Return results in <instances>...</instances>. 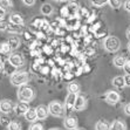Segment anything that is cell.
<instances>
[{
    "label": "cell",
    "instance_id": "obj_43",
    "mask_svg": "<svg viewBox=\"0 0 130 130\" xmlns=\"http://www.w3.org/2000/svg\"><path fill=\"white\" fill-rule=\"evenodd\" d=\"M77 130H82V129H77Z\"/></svg>",
    "mask_w": 130,
    "mask_h": 130
},
{
    "label": "cell",
    "instance_id": "obj_10",
    "mask_svg": "<svg viewBox=\"0 0 130 130\" xmlns=\"http://www.w3.org/2000/svg\"><path fill=\"white\" fill-rule=\"evenodd\" d=\"M13 110V104L9 100H3L0 101V111L4 114H8Z\"/></svg>",
    "mask_w": 130,
    "mask_h": 130
},
{
    "label": "cell",
    "instance_id": "obj_30",
    "mask_svg": "<svg viewBox=\"0 0 130 130\" xmlns=\"http://www.w3.org/2000/svg\"><path fill=\"white\" fill-rule=\"evenodd\" d=\"M28 130H43V127H42V124H41V123H36V122H33Z\"/></svg>",
    "mask_w": 130,
    "mask_h": 130
},
{
    "label": "cell",
    "instance_id": "obj_17",
    "mask_svg": "<svg viewBox=\"0 0 130 130\" xmlns=\"http://www.w3.org/2000/svg\"><path fill=\"white\" fill-rule=\"evenodd\" d=\"M67 9H68V13H69V18H73L76 13L79 12V5L76 3H70L67 6Z\"/></svg>",
    "mask_w": 130,
    "mask_h": 130
},
{
    "label": "cell",
    "instance_id": "obj_27",
    "mask_svg": "<svg viewBox=\"0 0 130 130\" xmlns=\"http://www.w3.org/2000/svg\"><path fill=\"white\" fill-rule=\"evenodd\" d=\"M108 4L111 8H120L122 6V0H108Z\"/></svg>",
    "mask_w": 130,
    "mask_h": 130
},
{
    "label": "cell",
    "instance_id": "obj_15",
    "mask_svg": "<svg viewBox=\"0 0 130 130\" xmlns=\"http://www.w3.org/2000/svg\"><path fill=\"white\" fill-rule=\"evenodd\" d=\"M127 125L123 121L121 120H116L112 122V124H110V130H125Z\"/></svg>",
    "mask_w": 130,
    "mask_h": 130
},
{
    "label": "cell",
    "instance_id": "obj_40",
    "mask_svg": "<svg viewBox=\"0 0 130 130\" xmlns=\"http://www.w3.org/2000/svg\"><path fill=\"white\" fill-rule=\"evenodd\" d=\"M127 35H128V39L130 40V28L128 29V32H127Z\"/></svg>",
    "mask_w": 130,
    "mask_h": 130
},
{
    "label": "cell",
    "instance_id": "obj_8",
    "mask_svg": "<svg viewBox=\"0 0 130 130\" xmlns=\"http://www.w3.org/2000/svg\"><path fill=\"white\" fill-rule=\"evenodd\" d=\"M86 106H87V99L83 95H77L75 103H74V110L81 111V110H83L86 108Z\"/></svg>",
    "mask_w": 130,
    "mask_h": 130
},
{
    "label": "cell",
    "instance_id": "obj_25",
    "mask_svg": "<svg viewBox=\"0 0 130 130\" xmlns=\"http://www.w3.org/2000/svg\"><path fill=\"white\" fill-rule=\"evenodd\" d=\"M12 51L9 45L7 42H4V43H0V53L1 54H8L9 52Z\"/></svg>",
    "mask_w": 130,
    "mask_h": 130
},
{
    "label": "cell",
    "instance_id": "obj_29",
    "mask_svg": "<svg viewBox=\"0 0 130 130\" xmlns=\"http://www.w3.org/2000/svg\"><path fill=\"white\" fill-rule=\"evenodd\" d=\"M8 21L5 20V19H0V32H4V30H7L8 28Z\"/></svg>",
    "mask_w": 130,
    "mask_h": 130
},
{
    "label": "cell",
    "instance_id": "obj_19",
    "mask_svg": "<svg viewBox=\"0 0 130 130\" xmlns=\"http://www.w3.org/2000/svg\"><path fill=\"white\" fill-rule=\"evenodd\" d=\"M125 62H127L125 56H121V55H118V56H115V58H114V64H115L117 68H123V66H124Z\"/></svg>",
    "mask_w": 130,
    "mask_h": 130
},
{
    "label": "cell",
    "instance_id": "obj_4",
    "mask_svg": "<svg viewBox=\"0 0 130 130\" xmlns=\"http://www.w3.org/2000/svg\"><path fill=\"white\" fill-rule=\"evenodd\" d=\"M48 112L55 117H61L64 115V107L59 101H52L48 106Z\"/></svg>",
    "mask_w": 130,
    "mask_h": 130
},
{
    "label": "cell",
    "instance_id": "obj_35",
    "mask_svg": "<svg viewBox=\"0 0 130 130\" xmlns=\"http://www.w3.org/2000/svg\"><path fill=\"white\" fill-rule=\"evenodd\" d=\"M123 6H124V8H125V11L130 13V0H125V3H124Z\"/></svg>",
    "mask_w": 130,
    "mask_h": 130
},
{
    "label": "cell",
    "instance_id": "obj_22",
    "mask_svg": "<svg viewBox=\"0 0 130 130\" xmlns=\"http://www.w3.org/2000/svg\"><path fill=\"white\" fill-rule=\"evenodd\" d=\"M53 6H52L51 4H43L42 6H41V13L43 15H51L53 13Z\"/></svg>",
    "mask_w": 130,
    "mask_h": 130
},
{
    "label": "cell",
    "instance_id": "obj_23",
    "mask_svg": "<svg viewBox=\"0 0 130 130\" xmlns=\"http://www.w3.org/2000/svg\"><path fill=\"white\" fill-rule=\"evenodd\" d=\"M68 91L72 94H77L80 91V85L77 82H70L68 85Z\"/></svg>",
    "mask_w": 130,
    "mask_h": 130
},
{
    "label": "cell",
    "instance_id": "obj_14",
    "mask_svg": "<svg viewBox=\"0 0 130 130\" xmlns=\"http://www.w3.org/2000/svg\"><path fill=\"white\" fill-rule=\"evenodd\" d=\"M24 116L28 122H32V123L38 120V117H36V111H35V109H33V108H28V110L25 112Z\"/></svg>",
    "mask_w": 130,
    "mask_h": 130
},
{
    "label": "cell",
    "instance_id": "obj_37",
    "mask_svg": "<svg viewBox=\"0 0 130 130\" xmlns=\"http://www.w3.org/2000/svg\"><path fill=\"white\" fill-rule=\"evenodd\" d=\"M5 9H3V8H0V19H3L4 17H5Z\"/></svg>",
    "mask_w": 130,
    "mask_h": 130
},
{
    "label": "cell",
    "instance_id": "obj_38",
    "mask_svg": "<svg viewBox=\"0 0 130 130\" xmlns=\"http://www.w3.org/2000/svg\"><path fill=\"white\" fill-rule=\"evenodd\" d=\"M67 74H68V75H64V79H67V80H70L73 77V75L72 74H70V73H67Z\"/></svg>",
    "mask_w": 130,
    "mask_h": 130
},
{
    "label": "cell",
    "instance_id": "obj_26",
    "mask_svg": "<svg viewBox=\"0 0 130 130\" xmlns=\"http://www.w3.org/2000/svg\"><path fill=\"white\" fill-rule=\"evenodd\" d=\"M11 7H12V0H0V8L6 11Z\"/></svg>",
    "mask_w": 130,
    "mask_h": 130
},
{
    "label": "cell",
    "instance_id": "obj_24",
    "mask_svg": "<svg viewBox=\"0 0 130 130\" xmlns=\"http://www.w3.org/2000/svg\"><path fill=\"white\" fill-rule=\"evenodd\" d=\"M7 129L8 130H21V124L17 121H12V122H9V124L7 125Z\"/></svg>",
    "mask_w": 130,
    "mask_h": 130
},
{
    "label": "cell",
    "instance_id": "obj_20",
    "mask_svg": "<svg viewBox=\"0 0 130 130\" xmlns=\"http://www.w3.org/2000/svg\"><path fill=\"white\" fill-rule=\"evenodd\" d=\"M22 29V26H20V25H13L11 24L8 26V28H7V32L11 34H19L20 32H21Z\"/></svg>",
    "mask_w": 130,
    "mask_h": 130
},
{
    "label": "cell",
    "instance_id": "obj_33",
    "mask_svg": "<svg viewBox=\"0 0 130 130\" xmlns=\"http://www.w3.org/2000/svg\"><path fill=\"white\" fill-rule=\"evenodd\" d=\"M123 77H124V83H125V86L130 87V74H127V75L123 76Z\"/></svg>",
    "mask_w": 130,
    "mask_h": 130
},
{
    "label": "cell",
    "instance_id": "obj_21",
    "mask_svg": "<svg viewBox=\"0 0 130 130\" xmlns=\"http://www.w3.org/2000/svg\"><path fill=\"white\" fill-rule=\"evenodd\" d=\"M95 129L96 130H110V124L107 121H99L95 124Z\"/></svg>",
    "mask_w": 130,
    "mask_h": 130
},
{
    "label": "cell",
    "instance_id": "obj_7",
    "mask_svg": "<svg viewBox=\"0 0 130 130\" xmlns=\"http://www.w3.org/2000/svg\"><path fill=\"white\" fill-rule=\"evenodd\" d=\"M8 62L12 64L14 68H19V67L24 66V58L20 54H12L8 59Z\"/></svg>",
    "mask_w": 130,
    "mask_h": 130
},
{
    "label": "cell",
    "instance_id": "obj_6",
    "mask_svg": "<svg viewBox=\"0 0 130 130\" xmlns=\"http://www.w3.org/2000/svg\"><path fill=\"white\" fill-rule=\"evenodd\" d=\"M104 99H106V101L109 103V104H116V103L120 101L121 96H120V94H118L117 91L109 90V91H107V94H106V96H104Z\"/></svg>",
    "mask_w": 130,
    "mask_h": 130
},
{
    "label": "cell",
    "instance_id": "obj_2",
    "mask_svg": "<svg viewBox=\"0 0 130 130\" xmlns=\"http://www.w3.org/2000/svg\"><path fill=\"white\" fill-rule=\"evenodd\" d=\"M18 99L20 102H30L34 99V90L28 86H21L18 90Z\"/></svg>",
    "mask_w": 130,
    "mask_h": 130
},
{
    "label": "cell",
    "instance_id": "obj_12",
    "mask_svg": "<svg viewBox=\"0 0 130 130\" xmlns=\"http://www.w3.org/2000/svg\"><path fill=\"white\" fill-rule=\"evenodd\" d=\"M28 110V106H27V103H25V102H19L17 106L14 107V111L17 115H25V112Z\"/></svg>",
    "mask_w": 130,
    "mask_h": 130
},
{
    "label": "cell",
    "instance_id": "obj_28",
    "mask_svg": "<svg viewBox=\"0 0 130 130\" xmlns=\"http://www.w3.org/2000/svg\"><path fill=\"white\" fill-rule=\"evenodd\" d=\"M90 3L93 6L102 7V6H104L106 4H108V0H90Z\"/></svg>",
    "mask_w": 130,
    "mask_h": 130
},
{
    "label": "cell",
    "instance_id": "obj_18",
    "mask_svg": "<svg viewBox=\"0 0 130 130\" xmlns=\"http://www.w3.org/2000/svg\"><path fill=\"white\" fill-rule=\"evenodd\" d=\"M7 43H8L11 49L13 51V49H17L19 46H20V40H19V38H17V36H12V38L8 39Z\"/></svg>",
    "mask_w": 130,
    "mask_h": 130
},
{
    "label": "cell",
    "instance_id": "obj_16",
    "mask_svg": "<svg viewBox=\"0 0 130 130\" xmlns=\"http://www.w3.org/2000/svg\"><path fill=\"white\" fill-rule=\"evenodd\" d=\"M112 86L118 89H121V88L125 87V83H124V77L123 76H116L112 79Z\"/></svg>",
    "mask_w": 130,
    "mask_h": 130
},
{
    "label": "cell",
    "instance_id": "obj_13",
    "mask_svg": "<svg viewBox=\"0 0 130 130\" xmlns=\"http://www.w3.org/2000/svg\"><path fill=\"white\" fill-rule=\"evenodd\" d=\"M9 22L13 25H20V26H24V18L19 13H13L9 17Z\"/></svg>",
    "mask_w": 130,
    "mask_h": 130
},
{
    "label": "cell",
    "instance_id": "obj_39",
    "mask_svg": "<svg viewBox=\"0 0 130 130\" xmlns=\"http://www.w3.org/2000/svg\"><path fill=\"white\" fill-rule=\"evenodd\" d=\"M45 52H46V53H48V54H49V53H52V49L49 48V47H45Z\"/></svg>",
    "mask_w": 130,
    "mask_h": 130
},
{
    "label": "cell",
    "instance_id": "obj_32",
    "mask_svg": "<svg viewBox=\"0 0 130 130\" xmlns=\"http://www.w3.org/2000/svg\"><path fill=\"white\" fill-rule=\"evenodd\" d=\"M123 69L127 74H130V60H127V62H125L123 66Z\"/></svg>",
    "mask_w": 130,
    "mask_h": 130
},
{
    "label": "cell",
    "instance_id": "obj_9",
    "mask_svg": "<svg viewBox=\"0 0 130 130\" xmlns=\"http://www.w3.org/2000/svg\"><path fill=\"white\" fill-rule=\"evenodd\" d=\"M63 125L66 127V129L68 130H74L77 127V118L74 117V116H68V117L64 120Z\"/></svg>",
    "mask_w": 130,
    "mask_h": 130
},
{
    "label": "cell",
    "instance_id": "obj_11",
    "mask_svg": "<svg viewBox=\"0 0 130 130\" xmlns=\"http://www.w3.org/2000/svg\"><path fill=\"white\" fill-rule=\"evenodd\" d=\"M36 111V117H38V120H45V118H47V116H48V108L45 106H39L38 108L35 109Z\"/></svg>",
    "mask_w": 130,
    "mask_h": 130
},
{
    "label": "cell",
    "instance_id": "obj_34",
    "mask_svg": "<svg viewBox=\"0 0 130 130\" xmlns=\"http://www.w3.org/2000/svg\"><path fill=\"white\" fill-rule=\"evenodd\" d=\"M124 112H125V115L130 116V103H128V104L124 106Z\"/></svg>",
    "mask_w": 130,
    "mask_h": 130
},
{
    "label": "cell",
    "instance_id": "obj_42",
    "mask_svg": "<svg viewBox=\"0 0 130 130\" xmlns=\"http://www.w3.org/2000/svg\"><path fill=\"white\" fill-rule=\"evenodd\" d=\"M128 51H129V52H130V42H129V43H128Z\"/></svg>",
    "mask_w": 130,
    "mask_h": 130
},
{
    "label": "cell",
    "instance_id": "obj_1",
    "mask_svg": "<svg viewBox=\"0 0 130 130\" xmlns=\"http://www.w3.org/2000/svg\"><path fill=\"white\" fill-rule=\"evenodd\" d=\"M29 80V75L27 72H14L11 75V83L17 87L25 86Z\"/></svg>",
    "mask_w": 130,
    "mask_h": 130
},
{
    "label": "cell",
    "instance_id": "obj_5",
    "mask_svg": "<svg viewBox=\"0 0 130 130\" xmlns=\"http://www.w3.org/2000/svg\"><path fill=\"white\" fill-rule=\"evenodd\" d=\"M76 96H77V94H72V93L67 95L66 102H64V112L69 114V112H72V110H74V103H75Z\"/></svg>",
    "mask_w": 130,
    "mask_h": 130
},
{
    "label": "cell",
    "instance_id": "obj_31",
    "mask_svg": "<svg viewBox=\"0 0 130 130\" xmlns=\"http://www.w3.org/2000/svg\"><path fill=\"white\" fill-rule=\"evenodd\" d=\"M61 15H62L63 18H69V13H68V9H67V6L62 7V9H61Z\"/></svg>",
    "mask_w": 130,
    "mask_h": 130
},
{
    "label": "cell",
    "instance_id": "obj_36",
    "mask_svg": "<svg viewBox=\"0 0 130 130\" xmlns=\"http://www.w3.org/2000/svg\"><path fill=\"white\" fill-rule=\"evenodd\" d=\"M22 1H24V4L28 5V6H33L35 4V0H22Z\"/></svg>",
    "mask_w": 130,
    "mask_h": 130
},
{
    "label": "cell",
    "instance_id": "obj_3",
    "mask_svg": "<svg viewBox=\"0 0 130 130\" xmlns=\"http://www.w3.org/2000/svg\"><path fill=\"white\" fill-rule=\"evenodd\" d=\"M103 45H104L106 51L110 52V53H115V52H117L118 49L121 48V41L118 40V38H116L114 35L107 36L106 39H104Z\"/></svg>",
    "mask_w": 130,
    "mask_h": 130
},
{
    "label": "cell",
    "instance_id": "obj_41",
    "mask_svg": "<svg viewBox=\"0 0 130 130\" xmlns=\"http://www.w3.org/2000/svg\"><path fill=\"white\" fill-rule=\"evenodd\" d=\"M49 130H60V129H58V128H52V129H49Z\"/></svg>",
    "mask_w": 130,
    "mask_h": 130
}]
</instances>
